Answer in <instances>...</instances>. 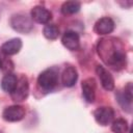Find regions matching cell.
Returning <instances> with one entry per match:
<instances>
[{
    "label": "cell",
    "mask_w": 133,
    "mask_h": 133,
    "mask_svg": "<svg viewBox=\"0 0 133 133\" xmlns=\"http://www.w3.org/2000/svg\"><path fill=\"white\" fill-rule=\"evenodd\" d=\"M113 29H114V22L111 18H108V17H103L99 19L96 22L94 27L95 32L100 35L109 34L113 31Z\"/></svg>",
    "instance_id": "9c48e42d"
},
{
    "label": "cell",
    "mask_w": 133,
    "mask_h": 133,
    "mask_svg": "<svg viewBox=\"0 0 133 133\" xmlns=\"http://www.w3.org/2000/svg\"><path fill=\"white\" fill-rule=\"evenodd\" d=\"M58 81V71L55 68H50L42 72L37 78V85L38 87L46 91H52Z\"/></svg>",
    "instance_id": "7a4b0ae2"
},
{
    "label": "cell",
    "mask_w": 133,
    "mask_h": 133,
    "mask_svg": "<svg viewBox=\"0 0 133 133\" xmlns=\"http://www.w3.org/2000/svg\"><path fill=\"white\" fill-rule=\"evenodd\" d=\"M25 108L21 105H11L6 107L2 112V117L6 122H19L25 116Z\"/></svg>",
    "instance_id": "5b68a950"
},
{
    "label": "cell",
    "mask_w": 133,
    "mask_h": 133,
    "mask_svg": "<svg viewBox=\"0 0 133 133\" xmlns=\"http://www.w3.org/2000/svg\"><path fill=\"white\" fill-rule=\"evenodd\" d=\"M17 82H18L17 76L9 73V74H6L2 78V80H1V87H2V89L4 91L11 94L14 91L16 85H17Z\"/></svg>",
    "instance_id": "9a60e30c"
},
{
    "label": "cell",
    "mask_w": 133,
    "mask_h": 133,
    "mask_svg": "<svg viewBox=\"0 0 133 133\" xmlns=\"http://www.w3.org/2000/svg\"><path fill=\"white\" fill-rule=\"evenodd\" d=\"M96 73L100 79V82L104 89L106 90H112L114 88V79L110 72L106 70L102 65H98L96 68Z\"/></svg>",
    "instance_id": "ba28073f"
},
{
    "label": "cell",
    "mask_w": 133,
    "mask_h": 133,
    "mask_svg": "<svg viewBox=\"0 0 133 133\" xmlns=\"http://www.w3.org/2000/svg\"><path fill=\"white\" fill-rule=\"evenodd\" d=\"M94 116H95L96 122L99 125H101V126H108L113 121L114 111H113V109L111 107L103 106V107H99V108H97L95 110Z\"/></svg>",
    "instance_id": "8992f818"
},
{
    "label": "cell",
    "mask_w": 133,
    "mask_h": 133,
    "mask_svg": "<svg viewBox=\"0 0 133 133\" xmlns=\"http://www.w3.org/2000/svg\"><path fill=\"white\" fill-rule=\"evenodd\" d=\"M43 33H44L45 37L48 39H56L59 35V29L54 24H47L44 27Z\"/></svg>",
    "instance_id": "e0dca14e"
},
{
    "label": "cell",
    "mask_w": 133,
    "mask_h": 133,
    "mask_svg": "<svg viewBox=\"0 0 133 133\" xmlns=\"http://www.w3.org/2000/svg\"><path fill=\"white\" fill-rule=\"evenodd\" d=\"M82 95L86 102L92 103L96 98V81L94 78H87L85 79L82 84Z\"/></svg>",
    "instance_id": "7c38bea8"
},
{
    "label": "cell",
    "mask_w": 133,
    "mask_h": 133,
    "mask_svg": "<svg viewBox=\"0 0 133 133\" xmlns=\"http://www.w3.org/2000/svg\"><path fill=\"white\" fill-rule=\"evenodd\" d=\"M9 24L14 30L21 33H28L33 28L32 20L24 14L14 15L9 20Z\"/></svg>",
    "instance_id": "3957f363"
},
{
    "label": "cell",
    "mask_w": 133,
    "mask_h": 133,
    "mask_svg": "<svg viewBox=\"0 0 133 133\" xmlns=\"http://www.w3.org/2000/svg\"><path fill=\"white\" fill-rule=\"evenodd\" d=\"M31 20L39 24H48L52 19V14L43 6H34L30 12Z\"/></svg>",
    "instance_id": "30bf717a"
},
{
    "label": "cell",
    "mask_w": 133,
    "mask_h": 133,
    "mask_svg": "<svg viewBox=\"0 0 133 133\" xmlns=\"http://www.w3.org/2000/svg\"><path fill=\"white\" fill-rule=\"evenodd\" d=\"M81 4L77 1H66L61 6V12L63 15H73L79 11Z\"/></svg>",
    "instance_id": "2e32d148"
},
{
    "label": "cell",
    "mask_w": 133,
    "mask_h": 133,
    "mask_svg": "<svg viewBox=\"0 0 133 133\" xmlns=\"http://www.w3.org/2000/svg\"><path fill=\"white\" fill-rule=\"evenodd\" d=\"M77 78H78V74H77V71L74 66L72 65H69L66 66L62 74H61V81H62V84L66 87H72L75 85L76 81H77Z\"/></svg>",
    "instance_id": "4fadbf2b"
},
{
    "label": "cell",
    "mask_w": 133,
    "mask_h": 133,
    "mask_svg": "<svg viewBox=\"0 0 133 133\" xmlns=\"http://www.w3.org/2000/svg\"><path fill=\"white\" fill-rule=\"evenodd\" d=\"M117 101L119 103V105L122 106V108L128 112H131V108H132V85L131 83L127 84V86H125L124 90L117 92Z\"/></svg>",
    "instance_id": "52a82bcc"
},
{
    "label": "cell",
    "mask_w": 133,
    "mask_h": 133,
    "mask_svg": "<svg viewBox=\"0 0 133 133\" xmlns=\"http://www.w3.org/2000/svg\"><path fill=\"white\" fill-rule=\"evenodd\" d=\"M22 48V41L20 38H11L1 46V51L5 55H15L19 53Z\"/></svg>",
    "instance_id": "5bb4252c"
},
{
    "label": "cell",
    "mask_w": 133,
    "mask_h": 133,
    "mask_svg": "<svg viewBox=\"0 0 133 133\" xmlns=\"http://www.w3.org/2000/svg\"><path fill=\"white\" fill-rule=\"evenodd\" d=\"M1 66H2V62H1V59H0V69H1Z\"/></svg>",
    "instance_id": "d6986e66"
},
{
    "label": "cell",
    "mask_w": 133,
    "mask_h": 133,
    "mask_svg": "<svg viewBox=\"0 0 133 133\" xmlns=\"http://www.w3.org/2000/svg\"><path fill=\"white\" fill-rule=\"evenodd\" d=\"M97 52L100 58L113 70H121L126 65L124 45L115 37H106L99 41Z\"/></svg>",
    "instance_id": "6da1fadb"
},
{
    "label": "cell",
    "mask_w": 133,
    "mask_h": 133,
    "mask_svg": "<svg viewBox=\"0 0 133 133\" xmlns=\"http://www.w3.org/2000/svg\"><path fill=\"white\" fill-rule=\"evenodd\" d=\"M28 94H29L28 79H27V77L22 75L20 78H18L17 85L10 95H11V98L15 102H22V101H25L27 99Z\"/></svg>",
    "instance_id": "277c9868"
},
{
    "label": "cell",
    "mask_w": 133,
    "mask_h": 133,
    "mask_svg": "<svg viewBox=\"0 0 133 133\" xmlns=\"http://www.w3.org/2000/svg\"><path fill=\"white\" fill-rule=\"evenodd\" d=\"M111 130L114 133H126L128 131V123L124 118H117L112 122Z\"/></svg>",
    "instance_id": "ac0fdd59"
},
{
    "label": "cell",
    "mask_w": 133,
    "mask_h": 133,
    "mask_svg": "<svg viewBox=\"0 0 133 133\" xmlns=\"http://www.w3.org/2000/svg\"><path fill=\"white\" fill-rule=\"evenodd\" d=\"M61 43L66 49H69L71 51H75L80 47L79 35L77 32L72 31V30L65 31L63 33V35L61 37Z\"/></svg>",
    "instance_id": "8fae6325"
}]
</instances>
